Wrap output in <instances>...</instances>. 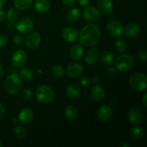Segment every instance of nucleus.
Wrapping results in <instances>:
<instances>
[{"mask_svg": "<svg viewBox=\"0 0 147 147\" xmlns=\"http://www.w3.org/2000/svg\"><path fill=\"white\" fill-rule=\"evenodd\" d=\"M41 43V37L37 32H32L25 40V46L30 50H35Z\"/></svg>", "mask_w": 147, "mask_h": 147, "instance_id": "nucleus-10", "label": "nucleus"}, {"mask_svg": "<svg viewBox=\"0 0 147 147\" xmlns=\"http://www.w3.org/2000/svg\"><path fill=\"white\" fill-rule=\"evenodd\" d=\"M98 5L101 11L108 14H111L113 7L111 0H98Z\"/></svg>", "mask_w": 147, "mask_h": 147, "instance_id": "nucleus-19", "label": "nucleus"}, {"mask_svg": "<svg viewBox=\"0 0 147 147\" xmlns=\"http://www.w3.org/2000/svg\"><path fill=\"white\" fill-rule=\"evenodd\" d=\"M24 37L22 35H15L13 37V42L17 45H21L24 42Z\"/></svg>", "mask_w": 147, "mask_h": 147, "instance_id": "nucleus-36", "label": "nucleus"}, {"mask_svg": "<svg viewBox=\"0 0 147 147\" xmlns=\"http://www.w3.org/2000/svg\"><path fill=\"white\" fill-rule=\"evenodd\" d=\"M22 80L17 73H12L7 77L4 81V88L11 95H15L21 90Z\"/></svg>", "mask_w": 147, "mask_h": 147, "instance_id": "nucleus-2", "label": "nucleus"}, {"mask_svg": "<svg viewBox=\"0 0 147 147\" xmlns=\"http://www.w3.org/2000/svg\"><path fill=\"white\" fill-rule=\"evenodd\" d=\"M3 76H4V69H3V67L0 65V79L2 78Z\"/></svg>", "mask_w": 147, "mask_h": 147, "instance_id": "nucleus-45", "label": "nucleus"}, {"mask_svg": "<svg viewBox=\"0 0 147 147\" xmlns=\"http://www.w3.org/2000/svg\"><path fill=\"white\" fill-rule=\"evenodd\" d=\"M11 61L16 67H22L27 61V55L24 50H17L11 55Z\"/></svg>", "mask_w": 147, "mask_h": 147, "instance_id": "nucleus-9", "label": "nucleus"}, {"mask_svg": "<svg viewBox=\"0 0 147 147\" xmlns=\"http://www.w3.org/2000/svg\"><path fill=\"white\" fill-rule=\"evenodd\" d=\"M33 97V93L30 89H24L20 93V98L23 100H29Z\"/></svg>", "mask_w": 147, "mask_h": 147, "instance_id": "nucleus-33", "label": "nucleus"}, {"mask_svg": "<svg viewBox=\"0 0 147 147\" xmlns=\"http://www.w3.org/2000/svg\"><path fill=\"white\" fill-rule=\"evenodd\" d=\"M83 16L87 22H96L100 20V13L96 7H88L83 10Z\"/></svg>", "mask_w": 147, "mask_h": 147, "instance_id": "nucleus-8", "label": "nucleus"}, {"mask_svg": "<svg viewBox=\"0 0 147 147\" xmlns=\"http://www.w3.org/2000/svg\"><path fill=\"white\" fill-rule=\"evenodd\" d=\"M116 73V67H111L108 68L106 71V76L109 78H111L114 76Z\"/></svg>", "mask_w": 147, "mask_h": 147, "instance_id": "nucleus-37", "label": "nucleus"}, {"mask_svg": "<svg viewBox=\"0 0 147 147\" xmlns=\"http://www.w3.org/2000/svg\"><path fill=\"white\" fill-rule=\"evenodd\" d=\"M54 90L48 86H42L36 90V98L39 101L44 103H50L54 100Z\"/></svg>", "mask_w": 147, "mask_h": 147, "instance_id": "nucleus-3", "label": "nucleus"}, {"mask_svg": "<svg viewBox=\"0 0 147 147\" xmlns=\"http://www.w3.org/2000/svg\"><path fill=\"white\" fill-rule=\"evenodd\" d=\"M131 137L135 140H139L142 139L144 136V130L143 128L140 126H134L132 127L131 130Z\"/></svg>", "mask_w": 147, "mask_h": 147, "instance_id": "nucleus-28", "label": "nucleus"}, {"mask_svg": "<svg viewBox=\"0 0 147 147\" xmlns=\"http://www.w3.org/2000/svg\"><path fill=\"white\" fill-rule=\"evenodd\" d=\"M64 5L67 7H71L76 4V0H62Z\"/></svg>", "mask_w": 147, "mask_h": 147, "instance_id": "nucleus-38", "label": "nucleus"}, {"mask_svg": "<svg viewBox=\"0 0 147 147\" xmlns=\"http://www.w3.org/2000/svg\"><path fill=\"white\" fill-rule=\"evenodd\" d=\"M83 47L80 45H75L71 47L70 50V57L74 60H78L83 55Z\"/></svg>", "mask_w": 147, "mask_h": 147, "instance_id": "nucleus-22", "label": "nucleus"}, {"mask_svg": "<svg viewBox=\"0 0 147 147\" xmlns=\"http://www.w3.org/2000/svg\"><path fill=\"white\" fill-rule=\"evenodd\" d=\"M34 0H14V4L16 8L21 11H25L31 7Z\"/></svg>", "mask_w": 147, "mask_h": 147, "instance_id": "nucleus-25", "label": "nucleus"}, {"mask_svg": "<svg viewBox=\"0 0 147 147\" xmlns=\"http://www.w3.org/2000/svg\"><path fill=\"white\" fill-rule=\"evenodd\" d=\"M100 60H101V62L105 65H111L113 62H114V55L111 51L106 50V51H103L101 53Z\"/></svg>", "mask_w": 147, "mask_h": 147, "instance_id": "nucleus-24", "label": "nucleus"}, {"mask_svg": "<svg viewBox=\"0 0 147 147\" xmlns=\"http://www.w3.org/2000/svg\"><path fill=\"white\" fill-rule=\"evenodd\" d=\"M134 65V59L132 56L129 54L121 55L117 57L115 61V67L119 71L125 73L131 69Z\"/></svg>", "mask_w": 147, "mask_h": 147, "instance_id": "nucleus-4", "label": "nucleus"}, {"mask_svg": "<svg viewBox=\"0 0 147 147\" xmlns=\"http://www.w3.org/2000/svg\"><path fill=\"white\" fill-rule=\"evenodd\" d=\"M78 2L81 7H87L90 2V0H78Z\"/></svg>", "mask_w": 147, "mask_h": 147, "instance_id": "nucleus-40", "label": "nucleus"}, {"mask_svg": "<svg viewBox=\"0 0 147 147\" xmlns=\"http://www.w3.org/2000/svg\"><path fill=\"white\" fill-rule=\"evenodd\" d=\"M146 100H147V93H145L143 98H142V103H143L144 107L145 109H146Z\"/></svg>", "mask_w": 147, "mask_h": 147, "instance_id": "nucleus-44", "label": "nucleus"}, {"mask_svg": "<svg viewBox=\"0 0 147 147\" xmlns=\"http://www.w3.org/2000/svg\"><path fill=\"white\" fill-rule=\"evenodd\" d=\"M137 56L141 60H142L144 62H146L147 58L146 50L145 49H141V50H139L137 53Z\"/></svg>", "mask_w": 147, "mask_h": 147, "instance_id": "nucleus-35", "label": "nucleus"}, {"mask_svg": "<svg viewBox=\"0 0 147 147\" xmlns=\"http://www.w3.org/2000/svg\"><path fill=\"white\" fill-rule=\"evenodd\" d=\"M6 17L5 11H4V9H2L1 8H0V22H3L4 20Z\"/></svg>", "mask_w": 147, "mask_h": 147, "instance_id": "nucleus-42", "label": "nucleus"}, {"mask_svg": "<svg viewBox=\"0 0 147 147\" xmlns=\"http://www.w3.org/2000/svg\"><path fill=\"white\" fill-rule=\"evenodd\" d=\"M15 28L19 32L22 34H29L34 30V22L30 19H21L16 22Z\"/></svg>", "mask_w": 147, "mask_h": 147, "instance_id": "nucleus-6", "label": "nucleus"}, {"mask_svg": "<svg viewBox=\"0 0 147 147\" xmlns=\"http://www.w3.org/2000/svg\"><path fill=\"white\" fill-rule=\"evenodd\" d=\"M115 47H116L117 51L123 53L127 48V44H126V41H124L122 39H118L115 42Z\"/></svg>", "mask_w": 147, "mask_h": 147, "instance_id": "nucleus-32", "label": "nucleus"}, {"mask_svg": "<svg viewBox=\"0 0 147 147\" xmlns=\"http://www.w3.org/2000/svg\"><path fill=\"white\" fill-rule=\"evenodd\" d=\"M52 74L56 78H60L62 76H63V73H64V70H63V67L62 65L59 64L54 65L52 67Z\"/></svg>", "mask_w": 147, "mask_h": 147, "instance_id": "nucleus-30", "label": "nucleus"}, {"mask_svg": "<svg viewBox=\"0 0 147 147\" xmlns=\"http://www.w3.org/2000/svg\"><path fill=\"white\" fill-rule=\"evenodd\" d=\"M80 84L83 88L89 87L90 85V80L87 76H82L80 78Z\"/></svg>", "mask_w": 147, "mask_h": 147, "instance_id": "nucleus-34", "label": "nucleus"}, {"mask_svg": "<svg viewBox=\"0 0 147 147\" xmlns=\"http://www.w3.org/2000/svg\"><path fill=\"white\" fill-rule=\"evenodd\" d=\"M67 76L72 78H76L80 76L83 72V67L80 63L73 62L67 65L66 67Z\"/></svg>", "mask_w": 147, "mask_h": 147, "instance_id": "nucleus-11", "label": "nucleus"}, {"mask_svg": "<svg viewBox=\"0 0 147 147\" xmlns=\"http://www.w3.org/2000/svg\"><path fill=\"white\" fill-rule=\"evenodd\" d=\"M80 15H81L80 10L78 8H73L69 10L68 12L67 13L66 19L70 22H76L80 19Z\"/></svg>", "mask_w": 147, "mask_h": 147, "instance_id": "nucleus-26", "label": "nucleus"}, {"mask_svg": "<svg viewBox=\"0 0 147 147\" xmlns=\"http://www.w3.org/2000/svg\"><path fill=\"white\" fill-rule=\"evenodd\" d=\"M92 83H93V85H98L100 83V79L98 76H93L92 78Z\"/></svg>", "mask_w": 147, "mask_h": 147, "instance_id": "nucleus-43", "label": "nucleus"}, {"mask_svg": "<svg viewBox=\"0 0 147 147\" xmlns=\"http://www.w3.org/2000/svg\"><path fill=\"white\" fill-rule=\"evenodd\" d=\"M62 36L65 41L72 42H74L77 40L78 34V32L76 31V30H75L74 28L66 27V28L63 29V32H62Z\"/></svg>", "mask_w": 147, "mask_h": 147, "instance_id": "nucleus-16", "label": "nucleus"}, {"mask_svg": "<svg viewBox=\"0 0 147 147\" xmlns=\"http://www.w3.org/2000/svg\"><path fill=\"white\" fill-rule=\"evenodd\" d=\"M78 110L77 108L74 106H67L65 109V116L67 120L75 121L78 117Z\"/></svg>", "mask_w": 147, "mask_h": 147, "instance_id": "nucleus-21", "label": "nucleus"}, {"mask_svg": "<svg viewBox=\"0 0 147 147\" xmlns=\"http://www.w3.org/2000/svg\"><path fill=\"white\" fill-rule=\"evenodd\" d=\"M113 115L111 108L108 105L104 104L100 106L97 112V116L98 119L102 121H108L110 120Z\"/></svg>", "mask_w": 147, "mask_h": 147, "instance_id": "nucleus-13", "label": "nucleus"}, {"mask_svg": "<svg viewBox=\"0 0 147 147\" xmlns=\"http://www.w3.org/2000/svg\"><path fill=\"white\" fill-rule=\"evenodd\" d=\"M98 50L96 48H91L86 53L85 55V61L88 65H93L98 61Z\"/></svg>", "mask_w": 147, "mask_h": 147, "instance_id": "nucleus-18", "label": "nucleus"}, {"mask_svg": "<svg viewBox=\"0 0 147 147\" xmlns=\"http://www.w3.org/2000/svg\"><path fill=\"white\" fill-rule=\"evenodd\" d=\"M140 32V27L136 23H130L123 28V32L125 36L128 38H134L139 34Z\"/></svg>", "mask_w": 147, "mask_h": 147, "instance_id": "nucleus-15", "label": "nucleus"}, {"mask_svg": "<svg viewBox=\"0 0 147 147\" xmlns=\"http://www.w3.org/2000/svg\"><path fill=\"white\" fill-rule=\"evenodd\" d=\"M100 37L101 34L99 27L94 24H89L85 26L80 32L78 40L83 45L91 47L100 42Z\"/></svg>", "mask_w": 147, "mask_h": 147, "instance_id": "nucleus-1", "label": "nucleus"}, {"mask_svg": "<svg viewBox=\"0 0 147 147\" xmlns=\"http://www.w3.org/2000/svg\"><path fill=\"white\" fill-rule=\"evenodd\" d=\"M129 84L131 88L137 91L146 90L147 87V78L143 73H135L131 76Z\"/></svg>", "mask_w": 147, "mask_h": 147, "instance_id": "nucleus-5", "label": "nucleus"}, {"mask_svg": "<svg viewBox=\"0 0 147 147\" xmlns=\"http://www.w3.org/2000/svg\"><path fill=\"white\" fill-rule=\"evenodd\" d=\"M34 119V113L31 109L28 108H24L20 111L18 115L19 121L22 124H29Z\"/></svg>", "mask_w": 147, "mask_h": 147, "instance_id": "nucleus-12", "label": "nucleus"}, {"mask_svg": "<svg viewBox=\"0 0 147 147\" xmlns=\"http://www.w3.org/2000/svg\"><path fill=\"white\" fill-rule=\"evenodd\" d=\"M27 131L25 130L24 128H23L22 126H18L17 127H15L14 129V135L17 136L18 139H23L27 136Z\"/></svg>", "mask_w": 147, "mask_h": 147, "instance_id": "nucleus-31", "label": "nucleus"}, {"mask_svg": "<svg viewBox=\"0 0 147 147\" xmlns=\"http://www.w3.org/2000/svg\"><path fill=\"white\" fill-rule=\"evenodd\" d=\"M66 94L71 99H77L80 98L81 95V90L79 88L78 86L76 85H71L68 86L66 90Z\"/></svg>", "mask_w": 147, "mask_h": 147, "instance_id": "nucleus-23", "label": "nucleus"}, {"mask_svg": "<svg viewBox=\"0 0 147 147\" xmlns=\"http://www.w3.org/2000/svg\"><path fill=\"white\" fill-rule=\"evenodd\" d=\"M129 120L134 124H139L143 121V114L140 110L136 108H131L128 111Z\"/></svg>", "mask_w": 147, "mask_h": 147, "instance_id": "nucleus-14", "label": "nucleus"}, {"mask_svg": "<svg viewBox=\"0 0 147 147\" xmlns=\"http://www.w3.org/2000/svg\"><path fill=\"white\" fill-rule=\"evenodd\" d=\"M6 1H7V0H0V8H2L5 5Z\"/></svg>", "mask_w": 147, "mask_h": 147, "instance_id": "nucleus-46", "label": "nucleus"}, {"mask_svg": "<svg viewBox=\"0 0 147 147\" xmlns=\"http://www.w3.org/2000/svg\"><path fill=\"white\" fill-rule=\"evenodd\" d=\"M5 115V109L4 106L0 103V119H2Z\"/></svg>", "mask_w": 147, "mask_h": 147, "instance_id": "nucleus-41", "label": "nucleus"}, {"mask_svg": "<svg viewBox=\"0 0 147 147\" xmlns=\"http://www.w3.org/2000/svg\"><path fill=\"white\" fill-rule=\"evenodd\" d=\"M34 8L39 13H46L50 10V3L49 0H37Z\"/></svg>", "mask_w": 147, "mask_h": 147, "instance_id": "nucleus-20", "label": "nucleus"}, {"mask_svg": "<svg viewBox=\"0 0 147 147\" xmlns=\"http://www.w3.org/2000/svg\"><path fill=\"white\" fill-rule=\"evenodd\" d=\"M7 43V38L4 34H0V47L6 45Z\"/></svg>", "mask_w": 147, "mask_h": 147, "instance_id": "nucleus-39", "label": "nucleus"}, {"mask_svg": "<svg viewBox=\"0 0 147 147\" xmlns=\"http://www.w3.org/2000/svg\"><path fill=\"white\" fill-rule=\"evenodd\" d=\"M6 17H7L8 23H9V24H15L16 22L18 21L19 13L15 9L11 8L7 11V14H6Z\"/></svg>", "mask_w": 147, "mask_h": 147, "instance_id": "nucleus-27", "label": "nucleus"}, {"mask_svg": "<svg viewBox=\"0 0 147 147\" xmlns=\"http://www.w3.org/2000/svg\"><path fill=\"white\" fill-rule=\"evenodd\" d=\"M90 96L93 100L100 101L105 98V90L103 88L98 85H94L90 90Z\"/></svg>", "mask_w": 147, "mask_h": 147, "instance_id": "nucleus-17", "label": "nucleus"}, {"mask_svg": "<svg viewBox=\"0 0 147 147\" xmlns=\"http://www.w3.org/2000/svg\"><path fill=\"white\" fill-rule=\"evenodd\" d=\"M19 76L20 78L25 81H30L33 78L32 73L28 68H22L19 72Z\"/></svg>", "mask_w": 147, "mask_h": 147, "instance_id": "nucleus-29", "label": "nucleus"}, {"mask_svg": "<svg viewBox=\"0 0 147 147\" xmlns=\"http://www.w3.org/2000/svg\"><path fill=\"white\" fill-rule=\"evenodd\" d=\"M2 145H3V144H2V142H1V139H0V147H1V146H2Z\"/></svg>", "mask_w": 147, "mask_h": 147, "instance_id": "nucleus-47", "label": "nucleus"}, {"mask_svg": "<svg viewBox=\"0 0 147 147\" xmlns=\"http://www.w3.org/2000/svg\"><path fill=\"white\" fill-rule=\"evenodd\" d=\"M123 25L118 20H111L106 24V29L109 34L114 37H119L123 34Z\"/></svg>", "mask_w": 147, "mask_h": 147, "instance_id": "nucleus-7", "label": "nucleus"}]
</instances>
